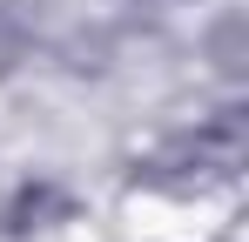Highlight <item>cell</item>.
<instances>
[{"label": "cell", "mask_w": 249, "mask_h": 242, "mask_svg": "<svg viewBox=\"0 0 249 242\" xmlns=\"http://www.w3.org/2000/svg\"><path fill=\"white\" fill-rule=\"evenodd\" d=\"M236 168H243V115L222 108V115L182 128L175 141H162L155 182H168V189H215V182H236Z\"/></svg>", "instance_id": "1"}, {"label": "cell", "mask_w": 249, "mask_h": 242, "mask_svg": "<svg viewBox=\"0 0 249 242\" xmlns=\"http://www.w3.org/2000/svg\"><path fill=\"white\" fill-rule=\"evenodd\" d=\"M20 61V34H14V20H0V74Z\"/></svg>", "instance_id": "2"}, {"label": "cell", "mask_w": 249, "mask_h": 242, "mask_svg": "<svg viewBox=\"0 0 249 242\" xmlns=\"http://www.w3.org/2000/svg\"><path fill=\"white\" fill-rule=\"evenodd\" d=\"M142 7H175V0H142Z\"/></svg>", "instance_id": "3"}]
</instances>
